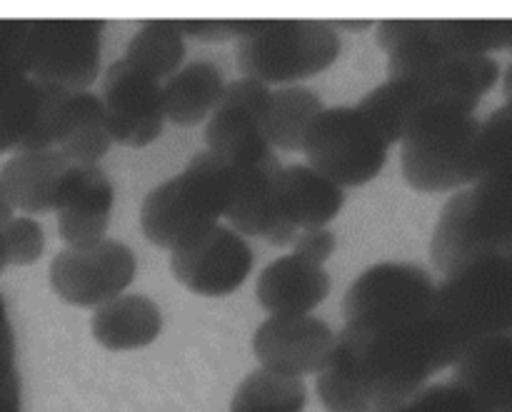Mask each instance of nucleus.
I'll return each instance as SVG.
<instances>
[{"label":"nucleus","instance_id":"1","mask_svg":"<svg viewBox=\"0 0 512 412\" xmlns=\"http://www.w3.org/2000/svg\"><path fill=\"white\" fill-rule=\"evenodd\" d=\"M460 340L435 315L383 325H348L318 373L325 412H375L425 388L463 358Z\"/></svg>","mask_w":512,"mask_h":412},{"label":"nucleus","instance_id":"2","mask_svg":"<svg viewBox=\"0 0 512 412\" xmlns=\"http://www.w3.org/2000/svg\"><path fill=\"white\" fill-rule=\"evenodd\" d=\"M375 40L388 53V80H415L438 103L475 113L480 98L500 80V63L490 55H463L443 48L433 20H383Z\"/></svg>","mask_w":512,"mask_h":412},{"label":"nucleus","instance_id":"3","mask_svg":"<svg viewBox=\"0 0 512 412\" xmlns=\"http://www.w3.org/2000/svg\"><path fill=\"white\" fill-rule=\"evenodd\" d=\"M233 170L210 150L195 153L183 173L150 190L140 208V228L148 243L163 250L200 238L228 213Z\"/></svg>","mask_w":512,"mask_h":412},{"label":"nucleus","instance_id":"4","mask_svg":"<svg viewBox=\"0 0 512 412\" xmlns=\"http://www.w3.org/2000/svg\"><path fill=\"white\" fill-rule=\"evenodd\" d=\"M480 120L450 103L425 105L405 130L400 165L418 193H448L478 180Z\"/></svg>","mask_w":512,"mask_h":412},{"label":"nucleus","instance_id":"5","mask_svg":"<svg viewBox=\"0 0 512 412\" xmlns=\"http://www.w3.org/2000/svg\"><path fill=\"white\" fill-rule=\"evenodd\" d=\"M512 243V180L480 178L440 210L430 258L443 275L483 255L505 253Z\"/></svg>","mask_w":512,"mask_h":412},{"label":"nucleus","instance_id":"6","mask_svg":"<svg viewBox=\"0 0 512 412\" xmlns=\"http://www.w3.org/2000/svg\"><path fill=\"white\" fill-rule=\"evenodd\" d=\"M433 315L465 350L483 338L512 335V260L483 255L445 275Z\"/></svg>","mask_w":512,"mask_h":412},{"label":"nucleus","instance_id":"7","mask_svg":"<svg viewBox=\"0 0 512 412\" xmlns=\"http://www.w3.org/2000/svg\"><path fill=\"white\" fill-rule=\"evenodd\" d=\"M340 50L343 40L330 20H265L258 33L238 40L235 60L245 78L270 88L323 73Z\"/></svg>","mask_w":512,"mask_h":412},{"label":"nucleus","instance_id":"8","mask_svg":"<svg viewBox=\"0 0 512 412\" xmlns=\"http://www.w3.org/2000/svg\"><path fill=\"white\" fill-rule=\"evenodd\" d=\"M388 140L358 105L325 108L310 123L303 153L310 168L340 188H360L380 175L388 160Z\"/></svg>","mask_w":512,"mask_h":412},{"label":"nucleus","instance_id":"9","mask_svg":"<svg viewBox=\"0 0 512 412\" xmlns=\"http://www.w3.org/2000/svg\"><path fill=\"white\" fill-rule=\"evenodd\" d=\"M435 288L425 268L413 263H378L350 283L343 298L348 325H383L433 315Z\"/></svg>","mask_w":512,"mask_h":412},{"label":"nucleus","instance_id":"10","mask_svg":"<svg viewBox=\"0 0 512 412\" xmlns=\"http://www.w3.org/2000/svg\"><path fill=\"white\" fill-rule=\"evenodd\" d=\"M103 30V20H30V78L83 93L100 75Z\"/></svg>","mask_w":512,"mask_h":412},{"label":"nucleus","instance_id":"11","mask_svg":"<svg viewBox=\"0 0 512 412\" xmlns=\"http://www.w3.org/2000/svg\"><path fill=\"white\" fill-rule=\"evenodd\" d=\"M138 258L120 240H100L90 248H65L50 260L48 278L63 303L75 308H98L118 298L135 280Z\"/></svg>","mask_w":512,"mask_h":412},{"label":"nucleus","instance_id":"12","mask_svg":"<svg viewBox=\"0 0 512 412\" xmlns=\"http://www.w3.org/2000/svg\"><path fill=\"white\" fill-rule=\"evenodd\" d=\"M273 90L258 80L240 78L225 85L223 98L210 113L205 143L213 155L228 165H253L273 155L265 120Z\"/></svg>","mask_w":512,"mask_h":412},{"label":"nucleus","instance_id":"13","mask_svg":"<svg viewBox=\"0 0 512 412\" xmlns=\"http://www.w3.org/2000/svg\"><path fill=\"white\" fill-rule=\"evenodd\" d=\"M255 255L233 228L215 225L200 238L170 253V273L185 290L203 298H223L248 280Z\"/></svg>","mask_w":512,"mask_h":412},{"label":"nucleus","instance_id":"14","mask_svg":"<svg viewBox=\"0 0 512 412\" xmlns=\"http://www.w3.org/2000/svg\"><path fill=\"white\" fill-rule=\"evenodd\" d=\"M100 103L113 143L145 148L163 133V88L158 80L140 73L125 58L115 60L105 70Z\"/></svg>","mask_w":512,"mask_h":412},{"label":"nucleus","instance_id":"15","mask_svg":"<svg viewBox=\"0 0 512 412\" xmlns=\"http://www.w3.org/2000/svg\"><path fill=\"white\" fill-rule=\"evenodd\" d=\"M70 93L28 75L0 95V155L55 148Z\"/></svg>","mask_w":512,"mask_h":412},{"label":"nucleus","instance_id":"16","mask_svg":"<svg viewBox=\"0 0 512 412\" xmlns=\"http://www.w3.org/2000/svg\"><path fill=\"white\" fill-rule=\"evenodd\" d=\"M333 348V328L313 315H270L253 335V353L263 368L288 378L320 373Z\"/></svg>","mask_w":512,"mask_h":412},{"label":"nucleus","instance_id":"17","mask_svg":"<svg viewBox=\"0 0 512 412\" xmlns=\"http://www.w3.org/2000/svg\"><path fill=\"white\" fill-rule=\"evenodd\" d=\"M230 170L233 193L225 218L233 223L235 233L243 238H265L278 248L293 243L298 230L283 218L278 205V178L283 170L278 155L273 153L253 165H230Z\"/></svg>","mask_w":512,"mask_h":412},{"label":"nucleus","instance_id":"18","mask_svg":"<svg viewBox=\"0 0 512 412\" xmlns=\"http://www.w3.org/2000/svg\"><path fill=\"white\" fill-rule=\"evenodd\" d=\"M115 208V188L100 165H73L60 188L55 213L68 248H90L105 240Z\"/></svg>","mask_w":512,"mask_h":412},{"label":"nucleus","instance_id":"19","mask_svg":"<svg viewBox=\"0 0 512 412\" xmlns=\"http://www.w3.org/2000/svg\"><path fill=\"white\" fill-rule=\"evenodd\" d=\"M73 165L58 148L15 153L0 170V185L13 210H23L25 215L53 213Z\"/></svg>","mask_w":512,"mask_h":412},{"label":"nucleus","instance_id":"20","mask_svg":"<svg viewBox=\"0 0 512 412\" xmlns=\"http://www.w3.org/2000/svg\"><path fill=\"white\" fill-rule=\"evenodd\" d=\"M330 285V273L323 265H313L290 253L265 265L255 295L260 308L270 315H308L323 305Z\"/></svg>","mask_w":512,"mask_h":412},{"label":"nucleus","instance_id":"21","mask_svg":"<svg viewBox=\"0 0 512 412\" xmlns=\"http://www.w3.org/2000/svg\"><path fill=\"white\" fill-rule=\"evenodd\" d=\"M453 368L455 383L485 410L512 412V335L478 340Z\"/></svg>","mask_w":512,"mask_h":412},{"label":"nucleus","instance_id":"22","mask_svg":"<svg viewBox=\"0 0 512 412\" xmlns=\"http://www.w3.org/2000/svg\"><path fill=\"white\" fill-rule=\"evenodd\" d=\"M278 205L295 230L325 228L345 205V190L310 165H288L278 178Z\"/></svg>","mask_w":512,"mask_h":412},{"label":"nucleus","instance_id":"23","mask_svg":"<svg viewBox=\"0 0 512 412\" xmlns=\"http://www.w3.org/2000/svg\"><path fill=\"white\" fill-rule=\"evenodd\" d=\"M98 345L113 353L148 348L163 330V313L145 295H118L98 305L90 318Z\"/></svg>","mask_w":512,"mask_h":412},{"label":"nucleus","instance_id":"24","mask_svg":"<svg viewBox=\"0 0 512 412\" xmlns=\"http://www.w3.org/2000/svg\"><path fill=\"white\" fill-rule=\"evenodd\" d=\"M225 90L223 70L210 60H193L183 65L163 88L165 120L183 128L203 123L215 105L220 103Z\"/></svg>","mask_w":512,"mask_h":412},{"label":"nucleus","instance_id":"25","mask_svg":"<svg viewBox=\"0 0 512 412\" xmlns=\"http://www.w3.org/2000/svg\"><path fill=\"white\" fill-rule=\"evenodd\" d=\"M110 145H113V138L108 133L103 103L98 95L88 93V90L70 93L55 148L75 165H98Z\"/></svg>","mask_w":512,"mask_h":412},{"label":"nucleus","instance_id":"26","mask_svg":"<svg viewBox=\"0 0 512 412\" xmlns=\"http://www.w3.org/2000/svg\"><path fill=\"white\" fill-rule=\"evenodd\" d=\"M438 100L428 93L415 80H388V83L378 85L370 93L363 95L358 103L360 113L370 118V123L380 130L385 140L390 143H400L408 130L410 120L425 108Z\"/></svg>","mask_w":512,"mask_h":412},{"label":"nucleus","instance_id":"27","mask_svg":"<svg viewBox=\"0 0 512 412\" xmlns=\"http://www.w3.org/2000/svg\"><path fill=\"white\" fill-rule=\"evenodd\" d=\"M323 110V100L313 88L288 85V88L273 90L270 93L268 120H265V133H268L270 145L285 150V153L303 150L305 133Z\"/></svg>","mask_w":512,"mask_h":412},{"label":"nucleus","instance_id":"28","mask_svg":"<svg viewBox=\"0 0 512 412\" xmlns=\"http://www.w3.org/2000/svg\"><path fill=\"white\" fill-rule=\"evenodd\" d=\"M125 60L153 80L170 78L185 60V35L178 20H148L130 38Z\"/></svg>","mask_w":512,"mask_h":412},{"label":"nucleus","instance_id":"29","mask_svg":"<svg viewBox=\"0 0 512 412\" xmlns=\"http://www.w3.org/2000/svg\"><path fill=\"white\" fill-rule=\"evenodd\" d=\"M308 390L303 380L273 370H253L235 390L230 412H303Z\"/></svg>","mask_w":512,"mask_h":412},{"label":"nucleus","instance_id":"30","mask_svg":"<svg viewBox=\"0 0 512 412\" xmlns=\"http://www.w3.org/2000/svg\"><path fill=\"white\" fill-rule=\"evenodd\" d=\"M433 35L443 48L463 55L512 53V20H433Z\"/></svg>","mask_w":512,"mask_h":412},{"label":"nucleus","instance_id":"31","mask_svg":"<svg viewBox=\"0 0 512 412\" xmlns=\"http://www.w3.org/2000/svg\"><path fill=\"white\" fill-rule=\"evenodd\" d=\"M512 180V105L493 110L480 123L478 133V180Z\"/></svg>","mask_w":512,"mask_h":412},{"label":"nucleus","instance_id":"32","mask_svg":"<svg viewBox=\"0 0 512 412\" xmlns=\"http://www.w3.org/2000/svg\"><path fill=\"white\" fill-rule=\"evenodd\" d=\"M375 412H490L458 383L425 385L408 400Z\"/></svg>","mask_w":512,"mask_h":412},{"label":"nucleus","instance_id":"33","mask_svg":"<svg viewBox=\"0 0 512 412\" xmlns=\"http://www.w3.org/2000/svg\"><path fill=\"white\" fill-rule=\"evenodd\" d=\"M30 20H0V95L28 78Z\"/></svg>","mask_w":512,"mask_h":412},{"label":"nucleus","instance_id":"34","mask_svg":"<svg viewBox=\"0 0 512 412\" xmlns=\"http://www.w3.org/2000/svg\"><path fill=\"white\" fill-rule=\"evenodd\" d=\"M3 248L8 265H33L45 250L43 225L30 215H13L3 228Z\"/></svg>","mask_w":512,"mask_h":412},{"label":"nucleus","instance_id":"35","mask_svg":"<svg viewBox=\"0 0 512 412\" xmlns=\"http://www.w3.org/2000/svg\"><path fill=\"white\" fill-rule=\"evenodd\" d=\"M265 20H180L185 38H198L205 43H228L245 35L258 33Z\"/></svg>","mask_w":512,"mask_h":412},{"label":"nucleus","instance_id":"36","mask_svg":"<svg viewBox=\"0 0 512 412\" xmlns=\"http://www.w3.org/2000/svg\"><path fill=\"white\" fill-rule=\"evenodd\" d=\"M3 393H23V380L15 365V333L10 325L8 305L0 295V395Z\"/></svg>","mask_w":512,"mask_h":412},{"label":"nucleus","instance_id":"37","mask_svg":"<svg viewBox=\"0 0 512 412\" xmlns=\"http://www.w3.org/2000/svg\"><path fill=\"white\" fill-rule=\"evenodd\" d=\"M335 253V233L328 228L303 230L298 238L293 240V255L300 260H308L313 265H325V260Z\"/></svg>","mask_w":512,"mask_h":412},{"label":"nucleus","instance_id":"38","mask_svg":"<svg viewBox=\"0 0 512 412\" xmlns=\"http://www.w3.org/2000/svg\"><path fill=\"white\" fill-rule=\"evenodd\" d=\"M330 25H333L335 30H353V33H358V30H368L373 28L375 20H330Z\"/></svg>","mask_w":512,"mask_h":412},{"label":"nucleus","instance_id":"39","mask_svg":"<svg viewBox=\"0 0 512 412\" xmlns=\"http://www.w3.org/2000/svg\"><path fill=\"white\" fill-rule=\"evenodd\" d=\"M23 393H3L0 395V412H23L20 410Z\"/></svg>","mask_w":512,"mask_h":412},{"label":"nucleus","instance_id":"40","mask_svg":"<svg viewBox=\"0 0 512 412\" xmlns=\"http://www.w3.org/2000/svg\"><path fill=\"white\" fill-rule=\"evenodd\" d=\"M10 218H13V205H10L8 195H5L3 185H0V225H3V228H5Z\"/></svg>","mask_w":512,"mask_h":412},{"label":"nucleus","instance_id":"41","mask_svg":"<svg viewBox=\"0 0 512 412\" xmlns=\"http://www.w3.org/2000/svg\"><path fill=\"white\" fill-rule=\"evenodd\" d=\"M503 95L508 103L505 105H512V63L508 65V70H505V78H503Z\"/></svg>","mask_w":512,"mask_h":412},{"label":"nucleus","instance_id":"42","mask_svg":"<svg viewBox=\"0 0 512 412\" xmlns=\"http://www.w3.org/2000/svg\"><path fill=\"white\" fill-rule=\"evenodd\" d=\"M8 260H5V248H3V225H0V273L5 270Z\"/></svg>","mask_w":512,"mask_h":412},{"label":"nucleus","instance_id":"43","mask_svg":"<svg viewBox=\"0 0 512 412\" xmlns=\"http://www.w3.org/2000/svg\"><path fill=\"white\" fill-rule=\"evenodd\" d=\"M505 255H508V258L512 260V243L508 245V248H505Z\"/></svg>","mask_w":512,"mask_h":412}]
</instances>
